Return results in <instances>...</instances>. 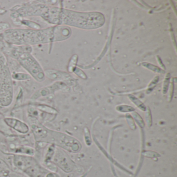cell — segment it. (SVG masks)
Listing matches in <instances>:
<instances>
[{
	"mask_svg": "<svg viewBox=\"0 0 177 177\" xmlns=\"http://www.w3.org/2000/svg\"><path fill=\"white\" fill-rule=\"evenodd\" d=\"M158 81V77H156L155 78H154L153 80H152L151 83L149 85V90H152L153 89L154 87H155L156 84L157 83Z\"/></svg>",
	"mask_w": 177,
	"mask_h": 177,
	"instance_id": "obj_15",
	"label": "cell"
},
{
	"mask_svg": "<svg viewBox=\"0 0 177 177\" xmlns=\"http://www.w3.org/2000/svg\"><path fill=\"white\" fill-rule=\"evenodd\" d=\"M73 72L75 73V74L78 75V77H80L81 78H83V79H86L87 77L82 70H81L80 69L75 68V69L73 70Z\"/></svg>",
	"mask_w": 177,
	"mask_h": 177,
	"instance_id": "obj_13",
	"label": "cell"
},
{
	"mask_svg": "<svg viewBox=\"0 0 177 177\" xmlns=\"http://www.w3.org/2000/svg\"><path fill=\"white\" fill-rule=\"evenodd\" d=\"M41 16L51 24H66L85 29L100 27L105 21L104 16L100 13H79L48 6L45 7Z\"/></svg>",
	"mask_w": 177,
	"mask_h": 177,
	"instance_id": "obj_2",
	"label": "cell"
},
{
	"mask_svg": "<svg viewBox=\"0 0 177 177\" xmlns=\"http://www.w3.org/2000/svg\"><path fill=\"white\" fill-rule=\"evenodd\" d=\"M156 58L157 60H158V63L160 65V66H161L163 68V69H165V66H164L163 63H162V60L160 59V57L158 56H157Z\"/></svg>",
	"mask_w": 177,
	"mask_h": 177,
	"instance_id": "obj_16",
	"label": "cell"
},
{
	"mask_svg": "<svg viewBox=\"0 0 177 177\" xmlns=\"http://www.w3.org/2000/svg\"><path fill=\"white\" fill-rule=\"evenodd\" d=\"M5 122L9 126H10L16 130L19 131V133L25 134L29 131V128L27 125L17 119H5Z\"/></svg>",
	"mask_w": 177,
	"mask_h": 177,
	"instance_id": "obj_5",
	"label": "cell"
},
{
	"mask_svg": "<svg viewBox=\"0 0 177 177\" xmlns=\"http://www.w3.org/2000/svg\"><path fill=\"white\" fill-rule=\"evenodd\" d=\"M13 98V87L10 71L3 55L0 53V104L9 106Z\"/></svg>",
	"mask_w": 177,
	"mask_h": 177,
	"instance_id": "obj_3",
	"label": "cell"
},
{
	"mask_svg": "<svg viewBox=\"0 0 177 177\" xmlns=\"http://www.w3.org/2000/svg\"><path fill=\"white\" fill-rule=\"evenodd\" d=\"M77 59H78V56H77V55H74L72 57V58L70 59V62H69V71L71 72L73 71V70L75 69V66H76L77 61Z\"/></svg>",
	"mask_w": 177,
	"mask_h": 177,
	"instance_id": "obj_9",
	"label": "cell"
},
{
	"mask_svg": "<svg viewBox=\"0 0 177 177\" xmlns=\"http://www.w3.org/2000/svg\"><path fill=\"white\" fill-rule=\"evenodd\" d=\"M169 80H170V74L168 73L166 76L164 82L163 88V92L164 94H165L168 90Z\"/></svg>",
	"mask_w": 177,
	"mask_h": 177,
	"instance_id": "obj_11",
	"label": "cell"
},
{
	"mask_svg": "<svg viewBox=\"0 0 177 177\" xmlns=\"http://www.w3.org/2000/svg\"><path fill=\"white\" fill-rule=\"evenodd\" d=\"M133 116L134 118L135 119V121L137 123H138V124L139 125V126L141 127H143L145 126V124H144L143 119L137 113H133Z\"/></svg>",
	"mask_w": 177,
	"mask_h": 177,
	"instance_id": "obj_12",
	"label": "cell"
},
{
	"mask_svg": "<svg viewBox=\"0 0 177 177\" xmlns=\"http://www.w3.org/2000/svg\"><path fill=\"white\" fill-rule=\"evenodd\" d=\"M45 72L48 78L52 80H62L66 81L70 80L71 79V77L65 72L52 70H48Z\"/></svg>",
	"mask_w": 177,
	"mask_h": 177,
	"instance_id": "obj_6",
	"label": "cell"
},
{
	"mask_svg": "<svg viewBox=\"0 0 177 177\" xmlns=\"http://www.w3.org/2000/svg\"><path fill=\"white\" fill-rule=\"evenodd\" d=\"M145 119H146V123L148 126H151L152 125V116L151 112L149 109H148L145 113Z\"/></svg>",
	"mask_w": 177,
	"mask_h": 177,
	"instance_id": "obj_14",
	"label": "cell"
},
{
	"mask_svg": "<svg viewBox=\"0 0 177 177\" xmlns=\"http://www.w3.org/2000/svg\"><path fill=\"white\" fill-rule=\"evenodd\" d=\"M116 110L121 112H132V111H134L135 109L130 106L121 105V106H118L116 107Z\"/></svg>",
	"mask_w": 177,
	"mask_h": 177,
	"instance_id": "obj_10",
	"label": "cell"
},
{
	"mask_svg": "<svg viewBox=\"0 0 177 177\" xmlns=\"http://www.w3.org/2000/svg\"><path fill=\"white\" fill-rule=\"evenodd\" d=\"M21 50L18 48L14 51V57L16 58L24 68L30 73L37 81H43L44 78V73L41 66L29 51H25L24 46L21 47Z\"/></svg>",
	"mask_w": 177,
	"mask_h": 177,
	"instance_id": "obj_4",
	"label": "cell"
},
{
	"mask_svg": "<svg viewBox=\"0 0 177 177\" xmlns=\"http://www.w3.org/2000/svg\"><path fill=\"white\" fill-rule=\"evenodd\" d=\"M129 98L130 100L132 101V102L137 107H139L140 110H141L142 111H145L146 110V107H145V105L143 103L140 101L139 99L136 98V97L132 95H128Z\"/></svg>",
	"mask_w": 177,
	"mask_h": 177,
	"instance_id": "obj_7",
	"label": "cell"
},
{
	"mask_svg": "<svg viewBox=\"0 0 177 177\" xmlns=\"http://www.w3.org/2000/svg\"><path fill=\"white\" fill-rule=\"evenodd\" d=\"M71 33L68 27L58 26L38 30L9 29L4 32L3 36L5 41L12 44L27 46L65 40Z\"/></svg>",
	"mask_w": 177,
	"mask_h": 177,
	"instance_id": "obj_1",
	"label": "cell"
},
{
	"mask_svg": "<svg viewBox=\"0 0 177 177\" xmlns=\"http://www.w3.org/2000/svg\"><path fill=\"white\" fill-rule=\"evenodd\" d=\"M142 66L148 69L149 70L152 71L157 73H165V71L160 68H158V66H155L154 65H152L151 63H147V62H143L142 63Z\"/></svg>",
	"mask_w": 177,
	"mask_h": 177,
	"instance_id": "obj_8",
	"label": "cell"
}]
</instances>
